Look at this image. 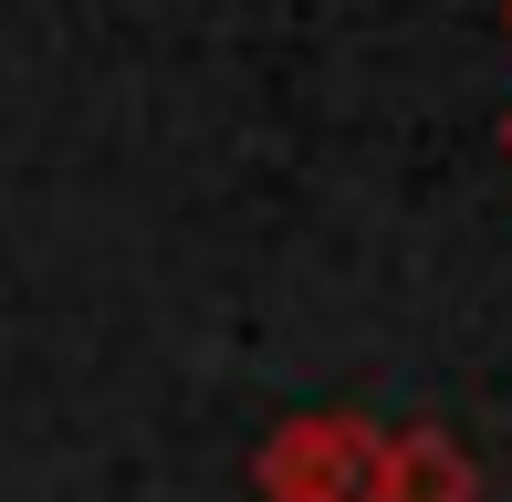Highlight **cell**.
Returning <instances> with one entry per match:
<instances>
[{"mask_svg": "<svg viewBox=\"0 0 512 502\" xmlns=\"http://www.w3.org/2000/svg\"><path fill=\"white\" fill-rule=\"evenodd\" d=\"M387 502H481V471L450 429H408L387 440Z\"/></svg>", "mask_w": 512, "mask_h": 502, "instance_id": "7a4b0ae2", "label": "cell"}, {"mask_svg": "<svg viewBox=\"0 0 512 502\" xmlns=\"http://www.w3.org/2000/svg\"><path fill=\"white\" fill-rule=\"evenodd\" d=\"M502 157H512V116H502Z\"/></svg>", "mask_w": 512, "mask_h": 502, "instance_id": "3957f363", "label": "cell"}, {"mask_svg": "<svg viewBox=\"0 0 512 502\" xmlns=\"http://www.w3.org/2000/svg\"><path fill=\"white\" fill-rule=\"evenodd\" d=\"M272 502H387V440L366 419H293L262 450Z\"/></svg>", "mask_w": 512, "mask_h": 502, "instance_id": "6da1fadb", "label": "cell"}]
</instances>
